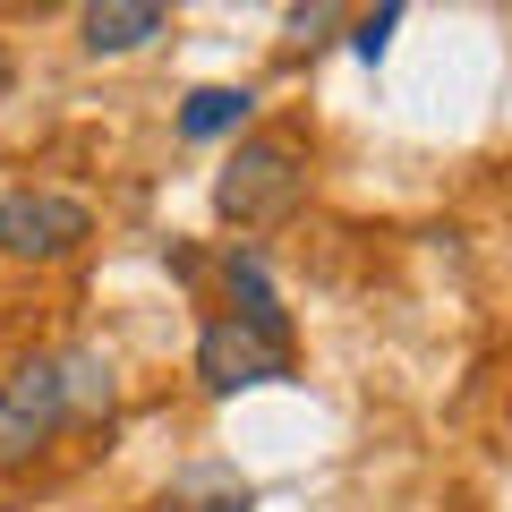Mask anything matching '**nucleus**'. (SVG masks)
<instances>
[{"label":"nucleus","instance_id":"nucleus-9","mask_svg":"<svg viewBox=\"0 0 512 512\" xmlns=\"http://www.w3.org/2000/svg\"><path fill=\"white\" fill-rule=\"evenodd\" d=\"M52 359H60L69 419H103V410H111V367H103V350H52Z\"/></svg>","mask_w":512,"mask_h":512},{"label":"nucleus","instance_id":"nucleus-3","mask_svg":"<svg viewBox=\"0 0 512 512\" xmlns=\"http://www.w3.org/2000/svg\"><path fill=\"white\" fill-rule=\"evenodd\" d=\"M69 427V393H60V359L43 350V359H18L9 376H0V470H18V461H35L43 444Z\"/></svg>","mask_w":512,"mask_h":512},{"label":"nucleus","instance_id":"nucleus-8","mask_svg":"<svg viewBox=\"0 0 512 512\" xmlns=\"http://www.w3.org/2000/svg\"><path fill=\"white\" fill-rule=\"evenodd\" d=\"M248 111H256L248 86H197V94L180 103V137H197V146H205V137H231Z\"/></svg>","mask_w":512,"mask_h":512},{"label":"nucleus","instance_id":"nucleus-1","mask_svg":"<svg viewBox=\"0 0 512 512\" xmlns=\"http://www.w3.org/2000/svg\"><path fill=\"white\" fill-rule=\"evenodd\" d=\"M308 197V154L299 137H239V154L214 171V214L222 222H282Z\"/></svg>","mask_w":512,"mask_h":512},{"label":"nucleus","instance_id":"nucleus-12","mask_svg":"<svg viewBox=\"0 0 512 512\" xmlns=\"http://www.w3.org/2000/svg\"><path fill=\"white\" fill-rule=\"evenodd\" d=\"M9 94H18V60L0 52V103H9Z\"/></svg>","mask_w":512,"mask_h":512},{"label":"nucleus","instance_id":"nucleus-7","mask_svg":"<svg viewBox=\"0 0 512 512\" xmlns=\"http://www.w3.org/2000/svg\"><path fill=\"white\" fill-rule=\"evenodd\" d=\"M248 504H256V495L239 487L231 470H214V461H197V470H180V478H171V495H163L154 512H248Z\"/></svg>","mask_w":512,"mask_h":512},{"label":"nucleus","instance_id":"nucleus-2","mask_svg":"<svg viewBox=\"0 0 512 512\" xmlns=\"http://www.w3.org/2000/svg\"><path fill=\"white\" fill-rule=\"evenodd\" d=\"M94 239V214L60 188H0V256L18 265H60Z\"/></svg>","mask_w":512,"mask_h":512},{"label":"nucleus","instance_id":"nucleus-6","mask_svg":"<svg viewBox=\"0 0 512 512\" xmlns=\"http://www.w3.org/2000/svg\"><path fill=\"white\" fill-rule=\"evenodd\" d=\"M222 282H231V316H239V325L291 342V316H282V299H274V282H265V256H256V248H231V256H222Z\"/></svg>","mask_w":512,"mask_h":512},{"label":"nucleus","instance_id":"nucleus-10","mask_svg":"<svg viewBox=\"0 0 512 512\" xmlns=\"http://www.w3.org/2000/svg\"><path fill=\"white\" fill-rule=\"evenodd\" d=\"M393 26H402V9H393V0H384V9H367V18H350V52H359V60H384Z\"/></svg>","mask_w":512,"mask_h":512},{"label":"nucleus","instance_id":"nucleus-11","mask_svg":"<svg viewBox=\"0 0 512 512\" xmlns=\"http://www.w3.org/2000/svg\"><path fill=\"white\" fill-rule=\"evenodd\" d=\"M333 26H342V9H291V35L299 43H325Z\"/></svg>","mask_w":512,"mask_h":512},{"label":"nucleus","instance_id":"nucleus-5","mask_svg":"<svg viewBox=\"0 0 512 512\" xmlns=\"http://www.w3.org/2000/svg\"><path fill=\"white\" fill-rule=\"evenodd\" d=\"M77 26H86V52L111 60V52H137V43L171 35V9H163V0H94Z\"/></svg>","mask_w":512,"mask_h":512},{"label":"nucleus","instance_id":"nucleus-4","mask_svg":"<svg viewBox=\"0 0 512 512\" xmlns=\"http://www.w3.org/2000/svg\"><path fill=\"white\" fill-rule=\"evenodd\" d=\"M197 376H205V393H248V384H282V376H291V342H274V333L239 325V316H214V325L197 333Z\"/></svg>","mask_w":512,"mask_h":512}]
</instances>
